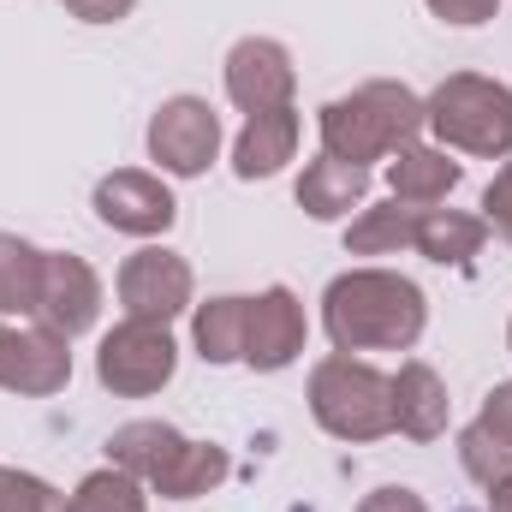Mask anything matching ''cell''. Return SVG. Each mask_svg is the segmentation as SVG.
Wrapping results in <instances>:
<instances>
[{"instance_id":"83f0119b","label":"cell","mask_w":512,"mask_h":512,"mask_svg":"<svg viewBox=\"0 0 512 512\" xmlns=\"http://www.w3.org/2000/svg\"><path fill=\"white\" fill-rule=\"evenodd\" d=\"M501 447L512 453V382H495L489 387V399H483V417H477Z\"/></svg>"},{"instance_id":"ac0fdd59","label":"cell","mask_w":512,"mask_h":512,"mask_svg":"<svg viewBox=\"0 0 512 512\" xmlns=\"http://www.w3.org/2000/svg\"><path fill=\"white\" fill-rule=\"evenodd\" d=\"M185 447V435L173 423H155V417H137V423H120L108 435V465H120L137 483H155L167 471V459Z\"/></svg>"},{"instance_id":"1f68e13d","label":"cell","mask_w":512,"mask_h":512,"mask_svg":"<svg viewBox=\"0 0 512 512\" xmlns=\"http://www.w3.org/2000/svg\"><path fill=\"white\" fill-rule=\"evenodd\" d=\"M507 346H512V328H507Z\"/></svg>"},{"instance_id":"30bf717a","label":"cell","mask_w":512,"mask_h":512,"mask_svg":"<svg viewBox=\"0 0 512 512\" xmlns=\"http://www.w3.org/2000/svg\"><path fill=\"white\" fill-rule=\"evenodd\" d=\"M96 215H102V227H114V233L161 239V233L179 221V203H173V191H167L155 173L120 167V173H108V179L96 185Z\"/></svg>"},{"instance_id":"277c9868","label":"cell","mask_w":512,"mask_h":512,"mask_svg":"<svg viewBox=\"0 0 512 512\" xmlns=\"http://www.w3.org/2000/svg\"><path fill=\"white\" fill-rule=\"evenodd\" d=\"M423 126L447 149L501 161V155H512V90L495 78H477V72H453L429 90Z\"/></svg>"},{"instance_id":"4fadbf2b","label":"cell","mask_w":512,"mask_h":512,"mask_svg":"<svg viewBox=\"0 0 512 512\" xmlns=\"http://www.w3.org/2000/svg\"><path fill=\"white\" fill-rule=\"evenodd\" d=\"M465 179V167L447 155V149H429V143H405L399 155H393V167H387V191H393V203H405V209H435V203H447V191Z\"/></svg>"},{"instance_id":"ffe728a7","label":"cell","mask_w":512,"mask_h":512,"mask_svg":"<svg viewBox=\"0 0 512 512\" xmlns=\"http://www.w3.org/2000/svg\"><path fill=\"white\" fill-rule=\"evenodd\" d=\"M245 316H251V298H209L197 304V352L203 364H245Z\"/></svg>"},{"instance_id":"e0dca14e","label":"cell","mask_w":512,"mask_h":512,"mask_svg":"<svg viewBox=\"0 0 512 512\" xmlns=\"http://www.w3.org/2000/svg\"><path fill=\"white\" fill-rule=\"evenodd\" d=\"M483 239H489V221L483 215H465V209H417L411 251L441 262V268H471V256L483 251Z\"/></svg>"},{"instance_id":"d4e9b609","label":"cell","mask_w":512,"mask_h":512,"mask_svg":"<svg viewBox=\"0 0 512 512\" xmlns=\"http://www.w3.org/2000/svg\"><path fill=\"white\" fill-rule=\"evenodd\" d=\"M0 512H66V501H60L42 477L0 465Z\"/></svg>"},{"instance_id":"52a82bcc","label":"cell","mask_w":512,"mask_h":512,"mask_svg":"<svg viewBox=\"0 0 512 512\" xmlns=\"http://www.w3.org/2000/svg\"><path fill=\"white\" fill-rule=\"evenodd\" d=\"M72 340L42 322H0V387L24 399H48L72 382Z\"/></svg>"},{"instance_id":"d6986e66","label":"cell","mask_w":512,"mask_h":512,"mask_svg":"<svg viewBox=\"0 0 512 512\" xmlns=\"http://www.w3.org/2000/svg\"><path fill=\"white\" fill-rule=\"evenodd\" d=\"M227 471H233L227 447H215V441H185L149 489H155L161 501H197V495L221 489V483H227Z\"/></svg>"},{"instance_id":"7a4b0ae2","label":"cell","mask_w":512,"mask_h":512,"mask_svg":"<svg viewBox=\"0 0 512 512\" xmlns=\"http://www.w3.org/2000/svg\"><path fill=\"white\" fill-rule=\"evenodd\" d=\"M417 131H423V102L387 78L358 84L352 96H334L322 108V149L334 161H352V167L399 155L405 143H417Z\"/></svg>"},{"instance_id":"6da1fadb","label":"cell","mask_w":512,"mask_h":512,"mask_svg":"<svg viewBox=\"0 0 512 512\" xmlns=\"http://www.w3.org/2000/svg\"><path fill=\"white\" fill-rule=\"evenodd\" d=\"M429 298L393 268H352L322 298V328L334 352H411L423 340Z\"/></svg>"},{"instance_id":"7c38bea8","label":"cell","mask_w":512,"mask_h":512,"mask_svg":"<svg viewBox=\"0 0 512 512\" xmlns=\"http://www.w3.org/2000/svg\"><path fill=\"white\" fill-rule=\"evenodd\" d=\"M292 84H298L292 54H286L274 36H245V42H233V54H227V96H233V108H245V114L292 108Z\"/></svg>"},{"instance_id":"f1b7e54d","label":"cell","mask_w":512,"mask_h":512,"mask_svg":"<svg viewBox=\"0 0 512 512\" xmlns=\"http://www.w3.org/2000/svg\"><path fill=\"white\" fill-rule=\"evenodd\" d=\"M358 512H429V507H423V495H417V489L387 483V489H376V495H364V507H358Z\"/></svg>"},{"instance_id":"603a6c76","label":"cell","mask_w":512,"mask_h":512,"mask_svg":"<svg viewBox=\"0 0 512 512\" xmlns=\"http://www.w3.org/2000/svg\"><path fill=\"white\" fill-rule=\"evenodd\" d=\"M66 512H149V495H143L137 477H126L120 465H108V471H90V477L72 489Z\"/></svg>"},{"instance_id":"8fae6325","label":"cell","mask_w":512,"mask_h":512,"mask_svg":"<svg viewBox=\"0 0 512 512\" xmlns=\"http://www.w3.org/2000/svg\"><path fill=\"white\" fill-rule=\"evenodd\" d=\"M304 340H310V322H304L298 292H292V286H268V292H256L251 316H245V364L262 370V376H274V370L298 364Z\"/></svg>"},{"instance_id":"4316f807","label":"cell","mask_w":512,"mask_h":512,"mask_svg":"<svg viewBox=\"0 0 512 512\" xmlns=\"http://www.w3.org/2000/svg\"><path fill=\"white\" fill-rule=\"evenodd\" d=\"M441 24H459V30H477V24H489L495 12H501V0H423Z\"/></svg>"},{"instance_id":"44dd1931","label":"cell","mask_w":512,"mask_h":512,"mask_svg":"<svg viewBox=\"0 0 512 512\" xmlns=\"http://www.w3.org/2000/svg\"><path fill=\"white\" fill-rule=\"evenodd\" d=\"M36 298H42V251L18 233H0V322L36 316Z\"/></svg>"},{"instance_id":"cb8c5ba5","label":"cell","mask_w":512,"mask_h":512,"mask_svg":"<svg viewBox=\"0 0 512 512\" xmlns=\"http://www.w3.org/2000/svg\"><path fill=\"white\" fill-rule=\"evenodd\" d=\"M459 459H465L471 483H483V489H495V483H507L512 477V453L483 429V423H471V429L459 435Z\"/></svg>"},{"instance_id":"ba28073f","label":"cell","mask_w":512,"mask_h":512,"mask_svg":"<svg viewBox=\"0 0 512 512\" xmlns=\"http://www.w3.org/2000/svg\"><path fill=\"white\" fill-rule=\"evenodd\" d=\"M102 316V280L84 256L72 251H42V298H36V322L78 340L90 334Z\"/></svg>"},{"instance_id":"f546056e","label":"cell","mask_w":512,"mask_h":512,"mask_svg":"<svg viewBox=\"0 0 512 512\" xmlns=\"http://www.w3.org/2000/svg\"><path fill=\"white\" fill-rule=\"evenodd\" d=\"M131 6H137V0H66V12L84 18V24H120Z\"/></svg>"},{"instance_id":"9a60e30c","label":"cell","mask_w":512,"mask_h":512,"mask_svg":"<svg viewBox=\"0 0 512 512\" xmlns=\"http://www.w3.org/2000/svg\"><path fill=\"white\" fill-rule=\"evenodd\" d=\"M364 197H370V167L334 161L328 149H322V155L304 167V179H298V209H304L310 221H340V215H352Z\"/></svg>"},{"instance_id":"5b68a950","label":"cell","mask_w":512,"mask_h":512,"mask_svg":"<svg viewBox=\"0 0 512 512\" xmlns=\"http://www.w3.org/2000/svg\"><path fill=\"white\" fill-rule=\"evenodd\" d=\"M179 370V346L167 334V322H137L126 316L114 334H102L96 346V376L108 393L120 399H143V393H161Z\"/></svg>"},{"instance_id":"2e32d148","label":"cell","mask_w":512,"mask_h":512,"mask_svg":"<svg viewBox=\"0 0 512 512\" xmlns=\"http://www.w3.org/2000/svg\"><path fill=\"white\" fill-rule=\"evenodd\" d=\"M292 155H298V114L292 108H268V114H251L245 131H239L233 173L239 179H274Z\"/></svg>"},{"instance_id":"5bb4252c","label":"cell","mask_w":512,"mask_h":512,"mask_svg":"<svg viewBox=\"0 0 512 512\" xmlns=\"http://www.w3.org/2000/svg\"><path fill=\"white\" fill-rule=\"evenodd\" d=\"M447 411H453V399H447V382L429 370V364H399V376H393V429L399 435H411V441H435L441 429H447Z\"/></svg>"},{"instance_id":"7402d4cb","label":"cell","mask_w":512,"mask_h":512,"mask_svg":"<svg viewBox=\"0 0 512 512\" xmlns=\"http://www.w3.org/2000/svg\"><path fill=\"white\" fill-rule=\"evenodd\" d=\"M411 239H417V209H405V203L364 209L346 227V251L352 256H399V251H411Z\"/></svg>"},{"instance_id":"4dcf8cb0","label":"cell","mask_w":512,"mask_h":512,"mask_svg":"<svg viewBox=\"0 0 512 512\" xmlns=\"http://www.w3.org/2000/svg\"><path fill=\"white\" fill-rule=\"evenodd\" d=\"M489 512H512V477H507V483H495V489H489Z\"/></svg>"},{"instance_id":"3957f363","label":"cell","mask_w":512,"mask_h":512,"mask_svg":"<svg viewBox=\"0 0 512 512\" xmlns=\"http://www.w3.org/2000/svg\"><path fill=\"white\" fill-rule=\"evenodd\" d=\"M310 417L334 441H382L393 435V376L352 352H334L310 370Z\"/></svg>"},{"instance_id":"9c48e42d","label":"cell","mask_w":512,"mask_h":512,"mask_svg":"<svg viewBox=\"0 0 512 512\" xmlns=\"http://www.w3.org/2000/svg\"><path fill=\"white\" fill-rule=\"evenodd\" d=\"M191 286H197L191 262L179 251H161V245H143L120 268V304L137 322H173L179 310H191Z\"/></svg>"},{"instance_id":"8992f818","label":"cell","mask_w":512,"mask_h":512,"mask_svg":"<svg viewBox=\"0 0 512 512\" xmlns=\"http://www.w3.org/2000/svg\"><path fill=\"white\" fill-rule=\"evenodd\" d=\"M221 155V114L203 96H173L155 108L149 120V161L173 179H197L209 173V161Z\"/></svg>"},{"instance_id":"484cf974","label":"cell","mask_w":512,"mask_h":512,"mask_svg":"<svg viewBox=\"0 0 512 512\" xmlns=\"http://www.w3.org/2000/svg\"><path fill=\"white\" fill-rule=\"evenodd\" d=\"M483 221H489V227L512 245V161L489 179V191H483Z\"/></svg>"}]
</instances>
